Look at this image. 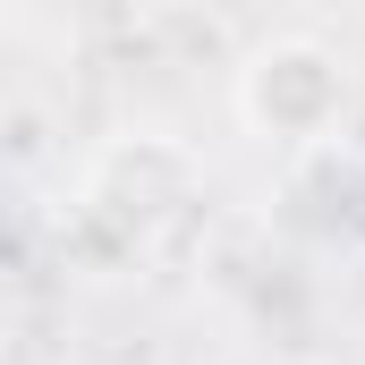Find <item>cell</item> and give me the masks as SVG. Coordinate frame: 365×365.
<instances>
[{"label": "cell", "mask_w": 365, "mask_h": 365, "mask_svg": "<svg viewBox=\"0 0 365 365\" xmlns=\"http://www.w3.org/2000/svg\"><path fill=\"white\" fill-rule=\"evenodd\" d=\"M349 102H357L349 60H340L331 43H314V34H272V43H255L247 68H238V119H247L264 145H289V153L331 145V136L349 128Z\"/></svg>", "instance_id": "1"}]
</instances>
